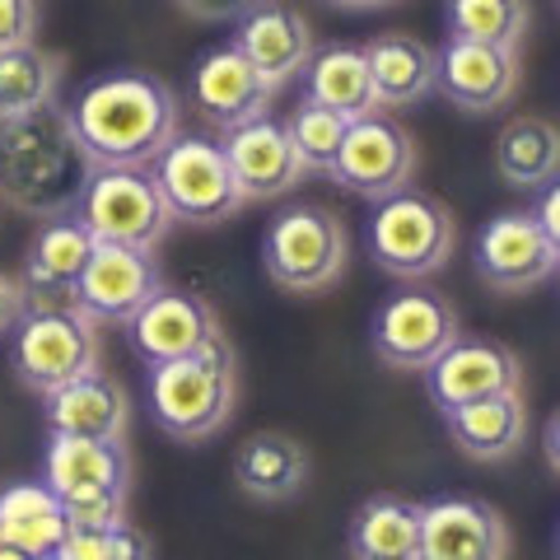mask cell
I'll list each match as a JSON object with an SVG mask.
<instances>
[{"mask_svg":"<svg viewBox=\"0 0 560 560\" xmlns=\"http://www.w3.org/2000/svg\"><path fill=\"white\" fill-rule=\"evenodd\" d=\"M350 261V234L323 201H294L276 210L261 234V267L290 294H323L341 285Z\"/></svg>","mask_w":560,"mask_h":560,"instance_id":"6","label":"cell"},{"mask_svg":"<svg viewBox=\"0 0 560 560\" xmlns=\"http://www.w3.org/2000/svg\"><path fill=\"white\" fill-rule=\"evenodd\" d=\"M61 113L94 168H150L168 140L183 136L178 94L145 70L90 80Z\"/></svg>","mask_w":560,"mask_h":560,"instance_id":"1","label":"cell"},{"mask_svg":"<svg viewBox=\"0 0 560 560\" xmlns=\"http://www.w3.org/2000/svg\"><path fill=\"white\" fill-rule=\"evenodd\" d=\"M38 38V0H0V47Z\"/></svg>","mask_w":560,"mask_h":560,"instance_id":"34","label":"cell"},{"mask_svg":"<svg viewBox=\"0 0 560 560\" xmlns=\"http://www.w3.org/2000/svg\"><path fill=\"white\" fill-rule=\"evenodd\" d=\"M290 127V145L294 154H300V168L304 173H331V164H337V150L346 140V117L318 108V103L300 98V108H294L285 117Z\"/></svg>","mask_w":560,"mask_h":560,"instance_id":"32","label":"cell"},{"mask_svg":"<svg viewBox=\"0 0 560 560\" xmlns=\"http://www.w3.org/2000/svg\"><path fill=\"white\" fill-rule=\"evenodd\" d=\"M0 560H38V556H28V551H14V547H0Z\"/></svg>","mask_w":560,"mask_h":560,"instance_id":"40","label":"cell"},{"mask_svg":"<svg viewBox=\"0 0 560 560\" xmlns=\"http://www.w3.org/2000/svg\"><path fill=\"white\" fill-rule=\"evenodd\" d=\"M94 243H117V248L154 253L173 230V215L154 187L150 168H90L75 210H70Z\"/></svg>","mask_w":560,"mask_h":560,"instance_id":"8","label":"cell"},{"mask_svg":"<svg viewBox=\"0 0 560 560\" xmlns=\"http://www.w3.org/2000/svg\"><path fill=\"white\" fill-rule=\"evenodd\" d=\"M43 481L57 490L70 533L117 528L127 523L131 495V453L121 440H75V434H47Z\"/></svg>","mask_w":560,"mask_h":560,"instance_id":"4","label":"cell"},{"mask_svg":"<svg viewBox=\"0 0 560 560\" xmlns=\"http://www.w3.org/2000/svg\"><path fill=\"white\" fill-rule=\"evenodd\" d=\"M444 430L453 448H463L471 463H504L528 440V407H523V393L463 401L444 411Z\"/></svg>","mask_w":560,"mask_h":560,"instance_id":"24","label":"cell"},{"mask_svg":"<svg viewBox=\"0 0 560 560\" xmlns=\"http://www.w3.org/2000/svg\"><path fill=\"white\" fill-rule=\"evenodd\" d=\"M444 33L458 43L523 47L533 33V0H444Z\"/></svg>","mask_w":560,"mask_h":560,"instance_id":"31","label":"cell"},{"mask_svg":"<svg viewBox=\"0 0 560 560\" xmlns=\"http://www.w3.org/2000/svg\"><path fill=\"white\" fill-rule=\"evenodd\" d=\"M90 168L94 164L84 160L57 103L24 117H0V201L14 206L20 215H70Z\"/></svg>","mask_w":560,"mask_h":560,"instance_id":"2","label":"cell"},{"mask_svg":"<svg viewBox=\"0 0 560 560\" xmlns=\"http://www.w3.org/2000/svg\"><path fill=\"white\" fill-rule=\"evenodd\" d=\"M300 80H304V98L308 103H318V108L337 113L346 121H355V117L378 108L374 80H370V61H364V47H350V43L313 47V57L304 61Z\"/></svg>","mask_w":560,"mask_h":560,"instance_id":"25","label":"cell"},{"mask_svg":"<svg viewBox=\"0 0 560 560\" xmlns=\"http://www.w3.org/2000/svg\"><path fill=\"white\" fill-rule=\"evenodd\" d=\"M187 98H191V113H197L215 136H224V131L243 127V121L271 113L276 90L234 43H224L191 66Z\"/></svg>","mask_w":560,"mask_h":560,"instance_id":"14","label":"cell"},{"mask_svg":"<svg viewBox=\"0 0 560 560\" xmlns=\"http://www.w3.org/2000/svg\"><path fill=\"white\" fill-rule=\"evenodd\" d=\"M215 145L234 173L243 201L285 197V191L300 187V178H304L300 154L290 145V127H285V117H276V113H261L253 121H243V127L224 131Z\"/></svg>","mask_w":560,"mask_h":560,"instance_id":"18","label":"cell"},{"mask_svg":"<svg viewBox=\"0 0 560 560\" xmlns=\"http://www.w3.org/2000/svg\"><path fill=\"white\" fill-rule=\"evenodd\" d=\"M420 560H510V523L490 500L440 495L420 504Z\"/></svg>","mask_w":560,"mask_h":560,"instance_id":"17","label":"cell"},{"mask_svg":"<svg viewBox=\"0 0 560 560\" xmlns=\"http://www.w3.org/2000/svg\"><path fill=\"white\" fill-rule=\"evenodd\" d=\"M94 257V234L84 230L75 215H57L43 220V230L33 234L28 253H24V271H20V294L24 308L33 304H70L84 267Z\"/></svg>","mask_w":560,"mask_h":560,"instance_id":"20","label":"cell"},{"mask_svg":"<svg viewBox=\"0 0 560 560\" xmlns=\"http://www.w3.org/2000/svg\"><path fill=\"white\" fill-rule=\"evenodd\" d=\"M458 308H453L448 294L411 285L397 290L393 300H383V308L374 313V355L397 374H425L434 355L458 341Z\"/></svg>","mask_w":560,"mask_h":560,"instance_id":"10","label":"cell"},{"mask_svg":"<svg viewBox=\"0 0 560 560\" xmlns=\"http://www.w3.org/2000/svg\"><path fill=\"white\" fill-rule=\"evenodd\" d=\"M416 168H420V150H416V136L401 127L393 113H364L355 121H346V140L337 150V164H331L327 178H337L346 191L355 197H388V191L416 183Z\"/></svg>","mask_w":560,"mask_h":560,"instance_id":"11","label":"cell"},{"mask_svg":"<svg viewBox=\"0 0 560 560\" xmlns=\"http://www.w3.org/2000/svg\"><path fill=\"white\" fill-rule=\"evenodd\" d=\"M364 238H370V257L378 261V271H388L393 280H430L453 261L458 220L434 191L407 183L374 201Z\"/></svg>","mask_w":560,"mask_h":560,"instance_id":"5","label":"cell"},{"mask_svg":"<svg viewBox=\"0 0 560 560\" xmlns=\"http://www.w3.org/2000/svg\"><path fill=\"white\" fill-rule=\"evenodd\" d=\"M66 533H70L66 510L47 481L0 486V547H14V551L47 560Z\"/></svg>","mask_w":560,"mask_h":560,"instance_id":"28","label":"cell"},{"mask_svg":"<svg viewBox=\"0 0 560 560\" xmlns=\"http://www.w3.org/2000/svg\"><path fill=\"white\" fill-rule=\"evenodd\" d=\"M327 5H341V10H383V5H397V0H327Z\"/></svg>","mask_w":560,"mask_h":560,"instance_id":"38","label":"cell"},{"mask_svg":"<svg viewBox=\"0 0 560 560\" xmlns=\"http://www.w3.org/2000/svg\"><path fill=\"white\" fill-rule=\"evenodd\" d=\"M127 393L103 370L70 378L43 397V425L47 434H75V440H121L127 434Z\"/></svg>","mask_w":560,"mask_h":560,"instance_id":"22","label":"cell"},{"mask_svg":"<svg viewBox=\"0 0 560 560\" xmlns=\"http://www.w3.org/2000/svg\"><path fill=\"white\" fill-rule=\"evenodd\" d=\"M24 313V294H20V280L0 271V337H10V327L20 323Z\"/></svg>","mask_w":560,"mask_h":560,"instance_id":"36","label":"cell"},{"mask_svg":"<svg viewBox=\"0 0 560 560\" xmlns=\"http://www.w3.org/2000/svg\"><path fill=\"white\" fill-rule=\"evenodd\" d=\"M523 84L518 47L458 43L448 38L434 51V90L463 113H500L510 108Z\"/></svg>","mask_w":560,"mask_h":560,"instance_id":"15","label":"cell"},{"mask_svg":"<svg viewBox=\"0 0 560 560\" xmlns=\"http://www.w3.org/2000/svg\"><path fill=\"white\" fill-rule=\"evenodd\" d=\"M560 243L533 220V210H500L481 224L471 243V267L477 280L500 294H528L556 276Z\"/></svg>","mask_w":560,"mask_h":560,"instance_id":"12","label":"cell"},{"mask_svg":"<svg viewBox=\"0 0 560 560\" xmlns=\"http://www.w3.org/2000/svg\"><path fill=\"white\" fill-rule=\"evenodd\" d=\"M425 393L440 411L463 407V401L500 397V393H523V360L504 341L458 337L425 370Z\"/></svg>","mask_w":560,"mask_h":560,"instance_id":"16","label":"cell"},{"mask_svg":"<svg viewBox=\"0 0 560 560\" xmlns=\"http://www.w3.org/2000/svg\"><path fill=\"white\" fill-rule=\"evenodd\" d=\"M547 467L556 471V420H547Z\"/></svg>","mask_w":560,"mask_h":560,"instance_id":"39","label":"cell"},{"mask_svg":"<svg viewBox=\"0 0 560 560\" xmlns=\"http://www.w3.org/2000/svg\"><path fill=\"white\" fill-rule=\"evenodd\" d=\"M47 560H154V541L131 523H117V528L66 533Z\"/></svg>","mask_w":560,"mask_h":560,"instance_id":"33","label":"cell"},{"mask_svg":"<svg viewBox=\"0 0 560 560\" xmlns=\"http://www.w3.org/2000/svg\"><path fill=\"white\" fill-rule=\"evenodd\" d=\"M173 5H178L187 20H201V24H234L257 0H173Z\"/></svg>","mask_w":560,"mask_h":560,"instance_id":"35","label":"cell"},{"mask_svg":"<svg viewBox=\"0 0 560 560\" xmlns=\"http://www.w3.org/2000/svg\"><path fill=\"white\" fill-rule=\"evenodd\" d=\"M150 178L160 187V197L168 206L173 224H197V230H210V224H224L230 215H238L243 191L234 183L230 164L215 140L206 136H173L160 150V160L150 164Z\"/></svg>","mask_w":560,"mask_h":560,"instance_id":"9","label":"cell"},{"mask_svg":"<svg viewBox=\"0 0 560 560\" xmlns=\"http://www.w3.org/2000/svg\"><path fill=\"white\" fill-rule=\"evenodd\" d=\"M350 560H420V504L407 495H370L346 528Z\"/></svg>","mask_w":560,"mask_h":560,"instance_id":"26","label":"cell"},{"mask_svg":"<svg viewBox=\"0 0 560 560\" xmlns=\"http://www.w3.org/2000/svg\"><path fill=\"white\" fill-rule=\"evenodd\" d=\"M164 290V271L145 248L94 243V257L75 285V304L94 327H127L154 294Z\"/></svg>","mask_w":560,"mask_h":560,"instance_id":"13","label":"cell"},{"mask_svg":"<svg viewBox=\"0 0 560 560\" xmlns=\"http://www.w3.org/2000/svg\"><path fill=\"white\" fill-rule=\"evenodd\" d=\"M234 24V47L267 75L271 90L300 80L304 61L313 57V28L300 10L285 5V0H257Z\"/></svg>","mask_w":560,"mask_h":560,"instance_id":"21","label":"cell"},{"mask_svg":"<svg viewBox=\"0 0 560 560\" xmlns=\"http://www.w3.org/2000/svg\"><path fill=\"white\" fill-rule=\"evenodd\" d=\"M150 416L168 440L206 444L234 420L238 407V364L230 337L210 341L197 355L168 360L150 370Z\"/></svg>","mask_w":560,"mask_h":560,"instance_id":"3","label":"cell"},{"mask_svg":"<svg viewBox=\"0 0 560 560\" xmlns=\"http://www.w3.org/2000/svg\"><path fill=\"white\" fill-rule=\"evenodd\" d=\"M560 168V131L551 117L518 113L495 136V173L518 191H541L556 183Z\"/></svg>","mask_w":560,"mask_h":560,"instance_id":"29","label":"cell"},{"mask_svg":"<svg viewBox=\"0 0 560 560\" xmlns=\"http://www.w3.org/2000/svg\"><path fill=\"white\" fill-rule=\"evenodd\" d=\"M378 108H411L434 90V47L411 33H378L364 43Z\"/></svg>","mask_w":560,"mask_h":560,"instance_id":"27","label":"cell"},{"mask_svg":"<svg viewBox=\"0 0 560 560\" xmlns=\"http://www.w3.org/2000/svg\"><path fill=\"white\" fill-rule=\"evenodd\" d=\"M127 337L136 346V355L150 364H168V360H183V355H197L210 341L224 337L220 327V313L210 308L197 294H183V290H160L154 300L136 313L127 323Z\"/></svg>","mask_w":560,"mask_h":560,"instance_id":"19","label":"cell"},{"mask_svg":"<svg viewBox=\"0 0 560 560\" xmlns=\"http://www.w3.org/2000/svg\"><path fill=\"white\" fill-rule=\"evenodd\" d=\"M103 364L98 327L75 304H33L10 327V370L28 393L47 397Z\"/></svg>","mask_w":560,"mask_h":560,"instance_id":"7","label":"cell"},{"mask_svg":"<svg viewBox=\"0 0 560 560\" xmlns=\"http://www.w3.org/2000/svg\"><path fill=\"white\" fill-rule=\"evenodd\" d=\"M533 220L541 224V230H547L556 243H560V220H556V183H547L537 191V210H533Z\"/></svg>","mask_w":560,"mask_h":560,"instance_id":"37","label":"cell"},{"mask_svg":"<svg viewBox=\"0 0 560 560\" xmlns=\"http://www.w3.org/2000/svg\"><path fill=\"white\" fill-rule=\"evenodd\" d=\"M66 57L43 43L0 47V117H24L57 103Z\"/></svg>","mask_w":560,"mask_h":560,"instance_id":"30","label":"cell"},{"mask_svg":"<svg viewBox=\"0 0 560 560\" xmlns=\"http://www.w3.org/2000/svg\"><path fill=\"white\" fill-rule=\"evenodd\" d=\"M308 448L285 430H257L234 453V486L257 504H285L308 486Z\"/></svg>","mask_w":560,"mask_h":560,"instance_id":"23","label":"cell"}]
</instances>
